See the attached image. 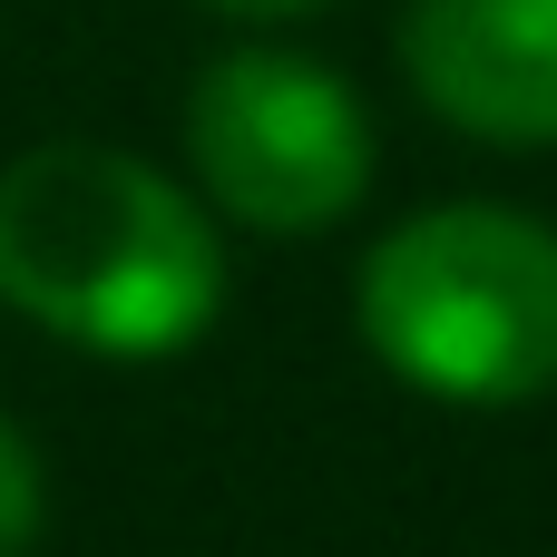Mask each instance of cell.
Segmentation results:
<instances>
[{
  "label": "cell",
  "mask_w": 557,
  "mask_h": 557,
  "mask_svg": "<svg viewBox=\"0 0 557 557\" xmlns=\"http://www.w3.org/2000/svg\"><path fill=\"white\" fill-rule=\"evenodd\" d=\"M0 304L98 362H166L225 304L206 206L127 147H29L0 166Z\"/></svg>",
  "instance_id": "6da1fadb"
},
{
  "label": "cell",
  "mask_w": 557,
  "mask_h": 557,
  "mask_svg": "<svg viewBox=\"0 0 557 557\" xmlns=\"http://www.w3.org/2000/svg\"><path fill=\"white\" fill-rule=\"evenodd\" d=\"M362 343L431 401L499 411L557 392V225L519 206H431L362 255Z\"/></svg>",
  "instance_id": "7a4b0ae2"
},
{
  "label": "cell",
  "mask_w": 557,
  "mask_h": 557,
  "mask_svg": "<svg viewBox=\"0 0 557 557\" xmlns=\"http://www.w3.org/2000/svg\"><path fill=\"white\" fill-rule=\"evenodd\" d=\"M186 166L235 225L323 235L372 186V117L294 49H225L186 98Z\"/></svg>",
  "instance_id": "3957f363"
},
{
  "label": "cell",
  "mask_w": 557,
  "mask_h": 557,
  "mask_svg": "<svg viewBox=\"0 0 557 557\" xmlns=\"http://www.w3.org/2000/svg\"><path fill=\"white\" fill-rule=\"evenodd\" d=\"M401 78L480 147H557V0H411Z\"/></svg>",
  "instance_id": "277c9868"
},
{
  "label": "cell",
  "mask_w": 557,
  "mask_h": 557,
  "mask_svg": "<svg viewBox=\"0 0 557 557\" xmlns=\"http://www.w3.org/2000/svg\"><path fill=\"white\" fill-rule=\"evenodd\" d=\"M39 509H49V490H39V450L0 421V557H29Z\"/></svg>",
  "instance_id": "5b68a950"
},
{
  "label": "cell",
  "mask_w": 557,
  "mask_h": 557,
  "mask_svg": "<svg viewBox=\"0 0 557 557\" xmlns=\"http://www.w3.org/2000/svg\"><path fill=\"white\" fill-rule=\"evenodd\" d=\"M215 10H235V20H304V10H323V0H215Z\"/></svg>",
  "instance_id": "8992f818"
}]
</instances>
